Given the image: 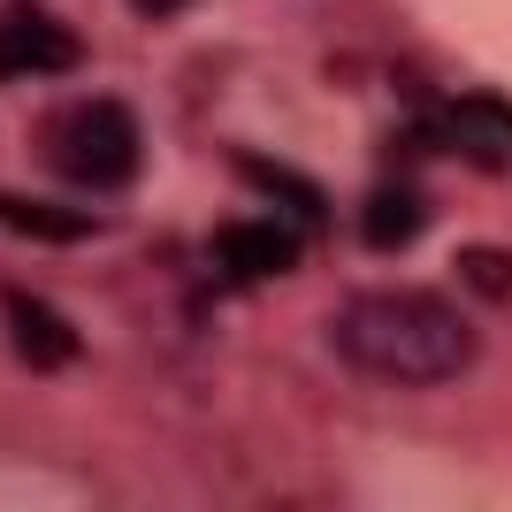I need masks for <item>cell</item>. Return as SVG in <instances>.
I'll list each match as a JSON object with an SVG mask.
<instances>
[{
	"label": "cell",
	"mask_w": 512,
	"mask_h": 512,
	"mask_svg": "<svg viewBox=\"0 0 512 512\" xmlns=\"http://www.w3.org/2000/svg\"><path fill=\"white\" fill-rule=\"evenodd\" d=\"M130 8H138V16H176L184 0H130Z\"/></svg>",
	"instance_id": "obj_10"
},
{
	"label": "cell",
	"mask_w": 512,
	"mask_h": 512,
	"mask_svg": "<svg viewBox=\"0 0 512 512\" xmlns=\"http://www.w3.org/2000/svg\"><path fill=\"white\" fill-rule=\"evenodd\" d=\"M421 230H428V199L413 192V184H383V192H367L360 237L375 245V253H406Z\"/></svg>",
	"instance_id": "obj_6"
},
{
	"label": "cell",
	"mask_w": 512,
	"mask_h": 512,
	"mask_svg": "<svg viewBox=\"0 0 512 512\" xmlns=\"http://www.w3.org/2000/svg\"><path fill=\"white\" fill-rule=\"evenodd\" d=\"M299 253H306V237L283 214H237V222L214 230V268L230 283H276L299 268Z\"/></svg>",
	"instance_id": "obj_4"
},
{
	"label": "cell",
	"mask_w": 512,
	"mask_h": 512,
	"mask_svg": "<svg viewBox=\"0 0 512 512\" xmlns=\"http://www.w3.org/2000/svg\"><path fill=\"white\" fill-rule=\"evenodd\" d=\"M337 352L360 375L428 390L474 367V329L436 291H360L352 306H337Z\"/></svg>",
	"instance_id": "obj_1"
},
{
	"label": "cell",
	"mask_w": 512,
	"mask_h": 512,
	"mask_svg": "<svg viewBox=\"0 0 512 512\" xmlns=\"http://www.w3.org/2000/svg\"><path fill=\"white\" fill-rule=\"evenodd\" d=\"M237 176H245V184H260L268 199H283V207L299 214L306 230H314V222H329V199H321V184H314V176L283 169V161H268V153H237Z\"/></svg>",
	"instance_id": "obj_7"
},
{
	"label": "cell",
	"mask_w": 512,
	"mask_h": 512,
	"mask_svg": "<svg viewBox=\"0 0 512 512\" xmlns=\"http://www.w3.org/2000/svg\"><path fill=\"white\" fill-rule=\"evenodd\" d=\"M85 62V46L62 16H46L39 0H8L0 8V85L16 77H69Z\"/></svg>",
	"instance_id": "obj_3"
},
{
	"label": "cell",
	"mask_w": 512,
	"mask_h": 512,
	"mask_svg": "<svg viewBox=\"0 0 512 512\" xmlns=\"http://www.w3.org/2000/svg\"><path fill=\"white\" fill-rule=\"evenodd\" d=\"M0 230L39 237V245H77V237H92L100 222H92V214H69V207H46V199H16V192H0Z\"/></svg>",
	"instance_id": "obj_8"
},
{
	"label": "cell",
	"mask_w": 512,
	"mask_h": 512,
	"mask_svg": "<svg viewBox=\"0 0 512 512\" xmlns=\"http://www.w3.org/2000/svg\"><path fill=\"white\" fill-rule=\"evenodd\" d=\"M39 161L77 192H115L146 161V130L123 100H69L39 123Z\"/></svg>",
	"instance_id": "obj_2"
},
{
	"label": "cell",
	"mask_w": 512,
	"mask_h": 512,
	"mask_svg": "<svg viewBox=\"0 0 512 512\" xmlns=\"http://www.w3.org/2000/svg\"><path fill=\"white\" fill-rule=\"evenodd\" d=\"M459 268H467V283H482V291H497V299L512 291V253H467Z\"/></svg>",
	"instance_id": "obj_9"
},
{
	"label": "cell",
	"mask_w": 512,
	"mask_h": 512,
	"mask_svg": "<svg viewBox=\"0 0 512 512\" xmlns=\"http://www.w3.org/2000/svg\"><path fill=\"white\" fill-rule=\"evenodd\" d=\"M0 321H8V344L31 375H62L77 360V329H69L62 306H46L39 291H0Z\"/></svg>",
	"instance_id": "obj_5"
}]
</instances>
